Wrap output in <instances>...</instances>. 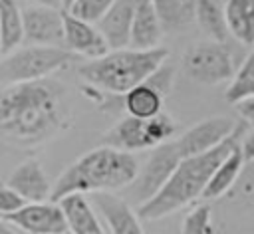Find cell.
Here are the masks:
<instances>
[{"label": "cell", "mask_w": 254, "mask_h": 234, "mask_svg": "<svg viewBox=\"0 0 254 234\" xmlns=\"http://www.w3.org/2000/svg\"><path fill=\"white\" fill-rule=\"evenodd\" d=\"M181 161H183V155H181L175 139L169 143H163L151 151V155L145 161L143 169L139 171L135 182L131 184V196L137 202V206L149 202L163 190V186L171 180V176L177 171V167L181 165Z\"/></svg>", "instance_id": "obj_8"}, {"label": "cell", "mask_w": 254, "mask_h": 234, "mask_svg": "<svg viewBox=\"0 0 254 234\" xmlns=\"http://www.w3.org/2000/svg\"><path fill=\"white\" fill-rule=\"evenodd\" d=\"M228 32L244 46H254V0H226Z\"/></svg>", "instance_id": "obj_23"}, {"label": "cell", "mask_w": 254, "mask_h": 234, "mask_svg": "<svg viewBox=\"0 0 254 234\" xmlns=\"http://www.w3.org/2000/svg\"><path fill=\"white\" fill-rule=\"evenodd\" d=\"M93 202L105 218L111 234H145L139 214L121 196H115L113 192H97L93 194Z\"/></svg>", "instance_id": "obj_15"}, {"label": "cell", "mask_w": 254, "mask_h": 234, "mask_svg": "<svg viewBox=\"0 0 254 234\" xmlns=\"http://www.w3.org/2000/svg\"><path fill=\"white\" fill-rule=\"evenodd\" d=\"M6 184L22 194L28 202H48L54 194V184H50L44 167L34 157L20 163L8 176Z\"/></svg>", "instance_id": "obj_13"}, {"label": "cell", "mask_w": 254, "mask_h": 234, "mask_svg": "<svg viewBox=\"0 0 254 234\" xmlns=\"http://www.w3.org/2000/svg\"><path fill=\"white\" fill-rule=\"evenodd\" d=\"M181 234H214L210 204H198V206H194L183 218Z\"/></svg>", "instance_id": "obj_26"}, {"label": "cell", "mask_w": 254, "mask_h": 234, "mask_svg": "<svg viewBox=\"0 0 254 234\" xmlns=\"http://www.w3.org/2000/svg\"><path fill=\"white\" fill-rule=\"evenodd\" d=\"M24 42V16L16 0H0V54L10 56Z\"/></svg>", "instance_id": "obj_18"}, {"label": "cell", "mask_w": 254, "mask_h": 234, "mask_svg": "<svg viewBox=\"0 0 254 234\" xmlns=\"http://www.w3.org/2000/svg\"><path fill=\"white\" fill-rule=\"evenodd\" d=\"M198 0H155L153 6L165 32H185L196 22Z\"/></svg>", "instance_id": "obj_19"}, {"label": "cell", "mask_w": 254, "mask_h": 234, "mask_svg": "<svg viewBox=\"0 0 254 234\" xmlns=\"http://www.w3.org/2000/svg\"><path fill=\"white\" fill-rule=\"evenodd\" d=\"M137 4H147V2H155V0H135Z\"/></svg>", "instance_id": "obj_34"}, {"label": "cell", "mask_w": 254, "mask_h": 234, "mask_svg": "<svg viewBox=\"0 0 254 234\" xmlns=\"http://www.w3.org/2000/svg\"><path fill=\"white\" fill-rule=\"evenodd\" d=\"M115 2L117 0H75L67 12L77 20L97 26L101 22V18L113 8Z\"/></svg>", "instance_id": "obj_25"}, {"label": "cell", "mask_w": 254, "mask_h": 234, "mask_svg": "<svg viewBox=\"0 0 254 234\" xmlns=\"http://www.w3.org/2000/svg\"><path fill=\"white\" fill-rule=\"evenodd\" d=\"M179 131V123L169 113H159L153 119H137L131 115L121 117L101 139L105 147H113L125 153L157 149L163 143L173 141Z\"/></svg>", "instance_id": "obj_6"}, {"label": "cell", "mask_w": 254, "mask_h": 234, "mask_svg": "<svg viewBox=\"0 0 254 234\" xmlns=\"http://www.w3.org/2000/svg\"><path fill=\"white\" fill-rule=\"evenodd\" d=\"M169 58L167 48L155 50H115L105 54L103 58L89 59L79 65L77 73L93 89L127 95L137 85L145 83Z\"/></svg>", "instance_id": "obj_4"}, {"label": "cell", "mask_w": 254, "mask_h": 234, "mask_svg": "<svg viewBox=\"0 0 254 234\" xmlns=\"http://www.w3.org/2000/svg\"><path fill=\"white\" fill-rule=\"evenodd\" d=\"M135 10H137L135 0H117L113 4V8L97 24V28L103 34L111 52L131 48V32H133Z\"/></svg>", "instance_id": "obj_14"}, {"label": "cell", "mask_w": 254, "mask_h": 234, "mask_svg": "<svg viewBox=\"0 0 254 234\" xmlns=\"http://www.w3.org/2000/svg\"><path fill=\"white\" fill-rule=\"evenodd\" d=\"M242 131H244V127L238 125L236 133L232 137H228L220 147H216L208 153L196 155V157L183 159L181 165L177 167V171L173 173L171 180L163 186V190L149 202L137 206L139 218H143V220L165 218V216L181 210L183 206L190 204L198 196H202L214 171L218 169V165L238 145V137L242 135Z\"/></svg>", "instance_id": "obj_3"}, {"label": "cell", "mask_w": 254, "mask_h": 234, "mask_svg": "<svg viewBox=\"0 0 254 234\" xmlns=\"http://www.w3.org/2000/svg\"><path fill=\"white\" fill-rule=\"evenodd\" d=\"M236 129H238V123H234V119L216 115V117L198 121L196 125L181 133L175 141L183 159H187V157H196L220 147L228 137L236 133Z\"/></svg>", "instance_id": "obj_9"}, {"label": "cell", "mask_w": 254, "mask_h": 234, "mask_svg": "<svg viewBox=\"0 0 254 234\" xmlns=\"http://www.w3.org/2000/svg\"><path fill=\"white\" fill-rule=\"evenodd\" d=\"M183 69L192 81L202 85H218L228 79L232 81L236 75L230 48L214 40L189 46L183 54Z\"/></svg>", "instance_id": "obj_7"}, {"label": "cell", "mask_w": 254, "mask_h": 234, "mask_svg": "<svg viewBox=\"0 0 254 234\" xmlns=\"http://www.w3.org/2000/svg\"><path fill=\"white\" fill-rule=\"evenodd\" d=\"M71 234H105L85 194H69L60 200Z\"/></svg>", "instance_id": "obj_17"}, {"label": "cell", "mask_w": 254, "mask_h": 234, "mask_svg": "<svg viewBox=\"0 0 254 234\" xmlns=\"http://www.w3.org/2000/svg\"><path fill=\"white\" fill-rule=\"evenodd\" d=\"M0 234H20L18 232V228L16 226H12V224H8V222H0Z\"/></svg>", "instance_id": "obj_32"}, {"label": "cell", "mask_w": 254, "mask_h": 234, "mask_svg": "<svg viewBox=\"0 0 254 234\" xmlns=\"http://www.w3.org/2000/svg\"><path fill=\"white\" fill-rule=\"evenodd\" d=\"M226 101L236 105L248 97H254V52L246 56V59L242 61V65L238 67L234 79L230 81L226 93H224Z\"/></svg>", "instance_id": "obj_24"}, {"label": "cell", "mask_w": 254, "mask_h": 234, "mask_svg": "<svg viewBox=\"0 0 254 234\" xmlns=\"http://www.w3.org/2000/svg\"><path fill=\"white\" fill-rule=\"evenodd\" d=\"M234 109L238 111V115H240L248 125H252V127H254V97H248V99H244V101L236 103V105H234Z\"/></svg>", "instance_id": "obj_29"}, {"label": "cell", "mask_w": 254, "mask_h": 234, "mask_svg": "<svg viewBox=\"0 0 254 234\" xmlns=\"http://www.w3.org/2000/svg\"><path fill=\"white\" fill-rule=\"evenodd\" d=\"M163 24L157 16L153 2L137 4L135 18H133V32H131V48L133 50H155L161 48L163 40Z\"/></svg>", "instance_id": "obj_16"}, {"label": "cell", "mask_w": 254, "mask_h": 234, "mask_svg": "<svg viewBox=\"0 0 254 234\" xmlns=\"http://www.w3.org/2000/svg\"><path fill=\"white\" fill-rule=\"evenodd\" d=\"M71 123L67 87L56 79L4 85L0 93V131L16 147H38Z\"/></svg>", "instance_id": "obj_1"}, {"label": "cell", "mask_w": 254, "mask_h": 234, "mask_svg": "<svg viewBox=\"0 0 254 234\" xmlns=\"http://www.w3.org/2000/svg\"><path fill=\"white\" fill-rule=\"evenodd\" d=\"M147 83H151L155 89H159V91L167 97V95L173 91V85H175V67L165 61V63L147 79Z\"/></svg>", "instance_id": "obj_28"}, {"label": "cell", "mask_w": 254, "mask_h": 234, "mask_svg": "<svg viewBox=\"0 0 254 234\" xmlns=\"http://www.w3.org/2000/svg\"><path fill=\"white\" fill-rule=\"evenodd\" d=\"M139 175V163L133 153L113 147H97L73 161L54 182L52 200L60 202L69 194L113 192L131 186Z\"/></svg>", "instance_id": "obj_2"}, {"label": "cell", "mask_w": 254, "mask_h": 234, "mask_svg": "<svg viewBox=\"0 0 254 234\" xmlns=\"http://www.w3.org/2000/svg\"><path fill=\"white\" fill-rule=\"evenodd\" d=\"M163 103H165V95L147 81L131 89L127 95H123L125 113L137 119L157 117L159 113H163Z\"/></svg>", "instance_id": "obj_20"}, {"label": "cell", "mask_w": 254, "mask_h": 234, "mask_svg": "<svg viewBox=\"0 0 254 234\" xmlns=\"http://www.w3.org/2000/svg\"><path fill=\"white\" fill-rule=\"evenodd\" d=\"M4 222L26 234H65L69 232L67 218L60 202H28L22 210L4 216Z\"/></svg>", "instance_id": "obj_10"}, {"label": "cell", "mask_w": 254, "mask_h": 234, "mask_svg": "<svg viewBox=\"0 0 254 234\" xmlns=\"http://www.w3.org/2000/svg\"><path fill=\"white\" fill-rule=\"evenodd\" d=\"M196 24L214 42L226 44V0H198L196 2Z\"/></svg>", "instance_id": "obj_21"}, {"label": "cell", "mask_w": 254, "mask_h": 234, "mask_svg": "<svg viewBox=\"0 0 254 234\" xmlns=\"http://www.w3.org/2000/svg\"><path fill=\"white\" fill-rule=\"evenodd\" d=\"M24 16V40L30 46H64L65 28L64 10L46 6H28L22 10Z\"/></svg>", "instance_id": "obj_11"}, {"label": "cell", "mask_w": 254, "mask_h": 234, "mask_svg": "<svg viewBox=\"0 0 254 234\" xmlns=\"http://www.w3.org/2000/svg\"><path fill=\"white\" fill-rule=\"evenodd\" d=\"M64 28H65V48L75 56L97 59L109 54V46L95 24H87L83 20L73 18L69 12H64Z\"/></svg>", "instance_id": "obj_12"}, {"label": "cell", "mask_w": 254, "mask_h": 234, "mask_svg": "<svg viewBox=\"0 0 254 234\" xmlns=\"http://www.w3.org/2000/svg\"><path fill=\"white\" fill-rule=\"evenodd\" d=\"M26 204H28V200L4 182V186L0 188V214H2V218L22 210Z\"/></svg>", "instance_id": "obj_27"}, {"label": "cell", "mask_w": 254, "mask_h": 234, "mask_svg": "<svg viewBox=\"0 0 254 234\" xmlns=\"http://www.w3.org/2000/svg\"><path fill=\"white\" fill-rule=\"evenodd\" d=\"M32 2H36V6H46V8L62 10V0H32Z\"/></svg>", "instance_id": "obj_31"}, {"label": "cell", "mask_w": 254, "mask_h": 234, "mask_svg": "<svg viewBox=\"0 0 254 234\" xmlns=\"http://www.w3.org/2000/svg\"><path fill=\"white\" fill-rule=\"evenodd\" d=\"M244 163H246V161H244L242 147L236 145V147L230 151V155H228V157L218 165V169L214 171V175H212V178H210V182H208V186H206L202 198L212 200V198H218V196H222L224 192H228L230 186H232V184L236 182V178L240 176V171H242V165H244Z\"/></svg>", "instance_id": "obj_22"}, {"label": "cell", "mask_w": 254, "mask_h": 234, "mask_svg": "<svg viewBox=\"0 0 254 234\" xmlns=\"http://www.w3.org/2000/svg\"><path fill=\"white\" fill-rule=\"evenodd\" d=\"M240 147H242V153H244V161L246 163L254 161V131L244 137V141H242Z\"/></svg>", "instance_id": "obj_30"}, {"label": "cell", "mask_w": 254, "mask_h": 234, "mask_svg": "<svg viewBox=\"0 0 254 234\" xmlns=\"http://www.w3.org/2000/svg\"><path fill=\"white\" fill-rule=\"evenodd\" d=\"M73 2H75V0H62V10L67 12V10L73 6Z\"/></svg>", "instance_id": "obj_33"}, {"label": "cell", "mask_w": 254, "mask_h": 234, "mask_svg": "<svg viewBox=\"0 0 254 234\" xmlns=\"http://www.w3.org/2000/svg\"><path fill=\"white\" fill-rule=\"evenodd\" d=\"M73 59L75 54L64 46H26L2 58V81L4 85H14L48 79Z\"/></svg>", "instance_id": "obj_5"}]
</instances>
